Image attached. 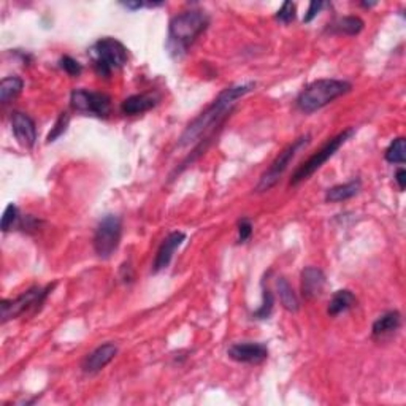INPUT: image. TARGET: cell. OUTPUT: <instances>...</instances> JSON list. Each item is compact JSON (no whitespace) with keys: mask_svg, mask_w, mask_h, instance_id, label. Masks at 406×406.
Wrapping results in <instances>:
<instances>
[{"mask_svg":"<svg viewBox=\"0 0 406 406\" xmlns=\"http://www.w3.org/2000/svg\"><path fill=\"white\" fill-rule=\"evenodd\" d=\"M254 88L255 83H244V85H237L224 89L213 100V104L188 125L186 130L180 136V146H189L200 140H210L213 134L216 132L218 125L223 124L225 118L230 115L237 100H240L251 91H254Z\"/></svg>","mask_w":406,"mask_h":406,"instance_id":"6da1fadb","label":"cell"},{"mask_svg":"<svg viewBox=\"0 0 406 406\" xmlns=\"http://www.w3.org/2000/svg\"><path fill=\"white\" fill-rule=\"evenodd\" d=\"M210 26V16L203 10H189L172 18L169 27V48L173 57H181L188 52L195 40Z\"/></svg>","mask_w":406,"mask_h":406,"instance_id":"7a4b0ae2","label":"cell"},{"mask_svg":"<svg viewBox=\"0 0 406 406\" xmlns=\"http://www.w3.org/2000/svg\"><path fill=\"white\" fill-rule=\"evenodd\" d=\"M351 83L343 80H318L298 94L295 105L304 115H312L342 95L351 92Z\"/></svg>","mask_w":406,"mask_h":406,"instance_id":"3957f363","label":"cell"},{"mask_svg":"<svg viewBox=\"0 0 406 406\" xmlns=\"http://www.w3.org/2000/svg\"><path fill=\"white\" fill-rule=\"evenodd\" d=\"M89 56L92 59V65L97 75L108 78L113 71L127 64L129 50L119 40L105 37L94 43L89 50Z\"/></svg>","mask_w":406,"mask_h":406,"instance_id":"277c9868","label":"cell"},{"mask_svg":"<svg viewBox=\"0 0 406 406\" xmlns=\"http://www.w3.org/2000/svg\"><path fill=\"white\" fill-rule=\"evenodd\" d=\"M356 134L354 129H346L342 134L328 140L324 146H322L318 153L313 154L307 162H303L298 169L294 172V175L290 178V186H298L302 181L308 180L313 173L318 172L322 165H324L328 159L335 156V153L342 148L346 141H348L352 135Z\"/></svg>","mask_w":406,"mask_h":406,"instance_id":"5b68a950","label":"cell"},{"mask_svg":"<svg viewBox=\"0 0 406 406\" xmlns=\"http://www.w3.org/2000/svg\"><path fill=\"white\" fill-rule=\"evenodd\" d=\"M56 284H48L45 288H40V286H35L26 292H22L20 297L13 298V300H2L0 303V308H2V322H8L10 319H16L20 316L26 314L29 312H38L41 308V304L45 303V300L50 295V292L55 289Z\"/></svg>","mask_w":406,"mask_h":406,"instance_id":"8992f818","label":"cell"},{"mask_svg":"<svg viewBox=\"0 0 406 406\" xmlns=\"http://www.w3.org/2000/svg\"><path fill=\"white\" fill-rule=\"evenodd\" d=\"M309 141H312V135L309 134L302 135L300 139H297L294 143H292V145L283 149V151L279 153V156L273 160L270 167H268V170L264 173V175H262L255 190H258V192L270 190L274 184L279 181V178L283 176V173L288 170L292 159H294L303 148H307L309 145Z\"/></svg>","mask_w":406,"mask_h":406,"instance_id":"52a82bcc","label":"cell"},{"mask_svg":"<svg viewBox=\"0 0 406 406\" xmlns=\"http://www.w3.org/2000/svg\"><path fill=\"white\" fill-rule=\"evenodd\" d=\"M122 223L115 214L106 216L97 224L94 234V251L100 259H110L121 243Z\"/></svg>","mask_w":406,"mask_h":406,"instance_id":"ba28073f","label":"cell"},{"mask_svg":"<svg viewBox=\"0 0 406 406\" xmlns=\"http://www.w3.org/2000/svg\"><path fill=\"white\" fill-rule=\"evenodd\" d=\"M71 108L83 115L106 118L111 113V99L104 92H92L86 89H75L70 95Z\"/></svg>","mask_w":406,"mask_h":406,"instance_id":"9c48e42d","label":"cell"},{"mask_svg":"<svg viewBox=\"0 0 406 406\" xmlns=\"http://www.w3.org/2000/svg\"><path fill=\"white\" fill-rule=\"evenodd\" d=\"M11 130L22 148L31 149L37 143V127L34 119L22 111L11 113Z\"/></svg>","mask_w":406,"mask_h":406,"instance_id":"30bf717a","label":"cell"},{"mask_svg":"<svg viewBox=\"0 0 406 406\" xmlns=\"http://www.w3.org/2000/svg\"><path fill=\"white\" fill-rule=\"evenodd\" d=\"M227 354L232 360L240 363H260L268 357V348L262 343H235Z\"/></svg>","mask_w":406,"mask_h":406,"instance_id":"8fae6325","label":"cell"},{"mask_svg":"<svg viewBox=\"0 0 406 406\" xmlns=\"http://www.w3.org/2000/svg\"><path fill=\"white\" fill-rule=\"evenodd\" d=\"M118 354V346L113 343H105L99 346L97 349H94L89 354L85 362H83V372L88 374L99 373L100 370H104L108 363L115 359Z\"/></svg>","mask_w":406,"mask_h":406,"instance_id":"7c38bea8","label":"cell"},{"mask_svg":"<svg viewBox=\"0 0 406 406\" xmlns=\"http://www.w3.org/2000/svg\"><path fill=\"white\" fill-rule=\"evenodd\" d=\"M184 240H186V234H183V232H172V234L165 238L162 244H160V248L158 249L156 259H154L153 264L154 273L164 270V268L170 265L173 254H175V251L181 246Z\"/></svg>","mask_w":406,"mask_h":406,"instance_id":"4fadbf2b","label":"cell"},{"mask_svg":"<svg viewBox=\"0 0 406 406\" xmlns=\"http://www.w3.org/2000/svg\"><path fill=\"white\" fill-rule=\"evenodd\" d=\"M326 288V274L321 268L307 267L302 272V294L308 300L319 297Z\"/></svg>","mask_w":406,"mask_h":406,"instance_id":"5bb4252c","label":"cell"},{"mask_svg":"<svg viewBox=\"0 0 406 406\" xmlns=\"http://www.w3.org/2000/svg\"><path fill=\"white\" fill-rule=\"evenodd\" d=\"M159 104V95L149 92V94H136L130 95V97L125 99L121 104V111L124 115L134 116V115H141V113H146L151 108H154Z\"/></svg>","mask_w":406,"mask_h":406,"instance_id":"9a60e30c","label":"cell"},{"mask_svg":"<svg viewBox=\"0 0 406 406\" xmlns=\"http://www.w3.org/2000/svg\"><path fill=\"white\" fill-rule=\"evenodd\" d=\"M400 326H402V316H400V313L387 312L373 322L372 335L373 338L383 340L386 337L393 335V333H396L400 328Z\"/></svg>","mask_w":406,"mask_h":406,"instance_id":"2e32d148","label":"cell"},{"mask_svg":"<svg viewBox=\"0 0 406 406\" xmlns=\"http://www.w3.org/2000/svg\"><path fill=\"white\" fill-rule=\"evenodd\" d=\"M360 189H362L360 180H352L349 183L338 184V186L327 189L326 200L330 202V203H340V202L349 200V199H352V197H356L357 194H359Z\"/></svg>","mask_w":406,"mask_h":406,"instance_id":"e0dca14e","label":"cell"},{"mask_svg":"<svg viewBox=\"0 0 406 406\" xmlns=\"http://www.w3.org/2000/svg\"><path fill=\"white\" fill-rule=\"evenodd\" d=\"M356 304H357V297L352 294L351 290H348V289L337 290L335 294H333L330 303H328L327 313L335 318V316H338V314L349 312V309L354 308Z\"/></svg>","mask_w":406,"mask_h":406,"instance_id":"ac0fdd59","label":"cell"},{"mask_svg":"<svg viewBox=\"0 0 406 406\" xmlns=\"http://www.w3.org/2000/svg\"><path fill=\"white\" fill-rule=\"evenodd\" d=\"M363 29V21L357 16H344L340 18L335 22L328 24V32L337 35H357Z\"/></svg>","mask_w":406,"mask_h":406,"instance_id":"d6986e66","label":"cell"},{"mask_svg":"<svg viewBox=\"0 0 406 406\" xmlns=\"http://www.w3.org/2000/svg\"><path fill=\"white\" fill-rule=\"evenodd\" d=\"M276 288H278L279 300H281V304H283V308L286 309V312L297 313L298 308H300V302H298L295 292H294V289H292V286L288 283V279L278 278Z\"/></svg>","mask_w":406,"mask_h":406,"instance_id":"ffe728a7","label":"cell"},{"mask_svg":"<svg viewBox=\"0 0 406 406\" xmlns=\"http://www.w3.org/2000/svg\"><path fill=\"white\" fill-rule=\"evenodd\" d=\"M24 83L18 76H7L0 81V102L7 105L10 100H13L18 94L22 91Z\"/></svg>","mask_w":406,"mask_h":406,"instance_id":"44dd1931","label":"cell"},{"mask_svg":"<svg viewBox=\"0 0 406 406\" xmlns=\"http://www.w3.org/2000/svg\"><path fill=\"white\" fill-rule=\"evenodd\" d=\"M386 160L391 164H405L406 160V140L403 136L391 143V146L386 149Z\"/></svg>","mask_w":406,"mask_h":406,"instance_id":"7402d4cb","label":"cell"},{"mask_svg":"<svg viewBox=\"0 0 406 406\" xmlns=\"http://www.w3.org/2000/svg\"><path fill=\"white\" fill-rule=\"evenodd\" d=\"M264 302H262L260 304V308L259 309H255V312L253 313V318L254 319H259V321H264V319H268L272 316V312H273V307H274V298H273V294H272V290L265 288L264 286Z\"/></svg>","mask_w":406,"mask_h":406,"instance_id":"603a6c76","label":"cell"},{"mask_svg":"<svg viewBox=\"0 0 406 406\" xmlns=\"http://www.w3.org/2000/svg\"><path fill=\"white\" fill-rule=\"evenodd\" d=\"M69 122H70V116L69 113H61L57 118V121L55 124V127L51 129L50 135H48V143H52L56 141L57 139H61V136L67 132V127H69Z\"/></svg>","mask_w":406,"mask_h":406,"instance_id":"cb8c5ba5","label":"cell"},{"mask_svg":"<svg viewBox=\"0 0 406 406\" xmlns=\"http://www.w3.org/2000/svg\"><path fill=\"white\" fill-rule=\"evenodd\" d=\"M18 208L15 203H8L7 208H5V211H4V216H2V230L4 232H8L13 229V227L16 225L18 223Z\"/></svg>","mask_w":406,"mask_h":406,"instance_id":"d4e9b609","label":"cell"},{"mask_svg":"<svg viewBox=\"0 0 406 406\" xmlns=\"http://www.w3.org/2000/svg\"><path fill=\"white\" fill-rule=\"evenodd\" d=\"M295 16H297V7H295V4L284 2L283 7L278 10L276 20L279 22H283V24H290L292 21L295 20Z\"/></svg>","mask_w":406,"mask_h":406,"instance_id":"484cf974","label":"cell"},{"mask_svg":"<svg viewBox=\"0 0 406 406\" xmlns=\"http://www.w3.org/2000/svg\"><path fill=\"white\" fill-rule=\"evenodd\" d=\"M253 235V223L248 218L238 220V243H246Z\"/></svg>","mask_w":406,"mask_h":406,"instance_id":"4316f807","label":"cell"},{"mask_svg":"<svg viewBox=\"0 0 406 406\" xmlns=\"http://www.w3.org/2000/svg\"><path fill=\"white\" fill-rule=\"evenodd\" d=\"M61 67L71 76H78L83 71L81 64L78 61H75V59L70 57V56H64L61 59Z\"/></svg>","mask_w":406,"mask_h":406,"instance_id":"83f0119b","label":"cell"},{"mask_svg":"<svg viewBox=\"0 0 406 406\" xmlns=\"http://www.w3.org/2000/svg\"><path fill=\"white\" fill-rule=\"evenodd\" d=\"M326 7V4L324 2H312L309 4V8H308V11H307V15H304V18H303V22H312L316 16L319 15V11Z\"/></svg>","mask_w":406,"mask_h":406,"instance_id":"f1b7e54d","label":"cell"},{"mask_svg":"<svg viewBox=\"0 0 406 406\" xmlns=\"http://www.w3.org/2000/svg\"><path fill=\"white\" fill-rule=\"evenodd\" d=\"M396 181H397V184H398L400 190H403L405 186H406V172H405V169H398V170H397Z\"/></svg>","mask_w":406,"mask_h":406,"instance_id":"f546056e","label":"cell"},{"mask_svg":"<svg viewBox=\"0 0 406 406\" xmlns=\"http://www.w3.org/2000/svg\"><path fill=\"white\" fill-rule=\"evenodd\" d=\"M121 5H122V7L127 8V10L135 11V10H140L141 7H145L146 4H143V2H122Z\"/></svg>","mask_w":406,"mask_h":406,"instance_id":"4dcf8cb0","label":"cell"}]
</instances>
